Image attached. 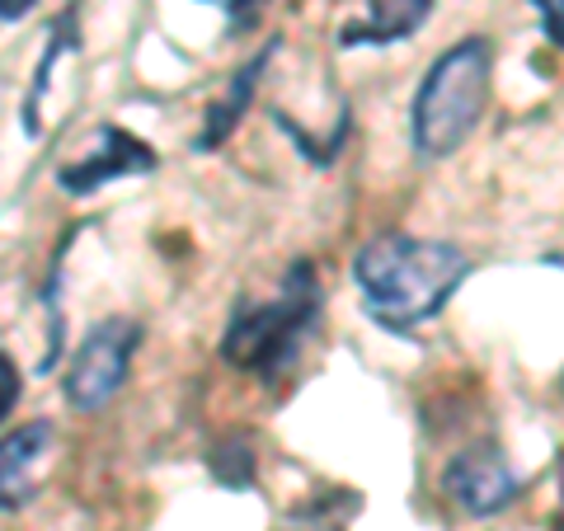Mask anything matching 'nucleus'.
Segmentation results:
<instances>
[{"mask_svg": "<svg viewBox=\"0 0 564 531\" xmlns=\"http://www.w3.org/2000/svg\"><path fill=\"white\" fill-rule=\"evenodd\" d=\"M470 278V254L452 240L429 236H377L352 259V288L362 296V311L381 329L404 334L433 321L452 301V292Z\"/></svg>", "mask_w": 564, "mask_h": 531, "instance_id": "f257e3e1", "label": "nucleus"}, {"mask_svg": "<svg viewBox=\"0 0 564 531\" xmlns=\"http://www.w3.org/2000/svg\"><path fill=\"white\" fill-rule=\"evenodd\" d=\"M489 80H494V47L480 33L452 43L429 66L410 113L414 151L423 161H447V155L466 147V137L475 132V122H480L489 104Z\"/></svg>", "mask_w": 564, "mask_h": 531, "instance_id": "f03ea898", "label": "nucleus"}, {"mask_svg": "<svg viewBox=\"0 0 564 531\" xmlns=\"http://www.w3.org/2000/svg\"><path fill=\"white\" fill-rule=\"evenodd\" d=\"M321 278L302 259L292 263L282 288L263 301H240L231 325H226L221 353L226 362L240 371H254V377H273L292 362V353L302 348V339L321 321Z\"/></svg>", "mask_w": 564, "mask_h": 531, "instance_id": "7ed1b4c3", "label": "nucleus"}, {"mask_svg": "<svg viewBox=\"0 0 564 531\" xmlns=\"http://www.w3.org/2000/svg\"><path fill=\"white\" fill-rule=\"evenodd\" d=\"M137 344H141V325L128 321V315H109V321H99L85 334L80 348L70 353V362H66V377H62L70 410H85V414L104 410V404L128 386Z\"/></svg>", "mask_w": 564, "mask_h": 531, "instance_id": "20e7f679", "label": "nucleus"}, {"mask_svg": "<svg viewBox=\"0 0 564 531\" xmlns=\"http://www.w3.org/2000/svg\"><path fill=\"white\" fill-rule=\"evenodd\" d=\"M443 489L456 508L470 512V518H494V512H503L522 494V480L499 447H466L447 462Z\"/></svg>", "mask_w": 564, "mask_h": 531, "instance_id": "39448f33", "label": "nucleus"}, {"mask_svg": "<svg viewBox=\"0 0 564 531\" xmlns=\"http://www.w3.org/2000/svg\"><path fill=\"white\" fill-rule=\"evenodd\" d=\"M155 170V151L141 137L122 132V128H99V141L80 161H66L57 170V184L70 193V198H85V193H99L113 180H132V174H151Z\"/></svg>", "mask_w": 564, "mask_h": 531, "instance_id": "423d86ee", "label": "nucleus"}, {"mask_svg": "<svg viewBox=\"0 0 564 531\" xmlns=\"http://www.w3.org/2000/svg\"><path fill=\"white\" fill-rule=\"evenodd\" d=\"M52 452H57V429L47 419L20 423L14 433L0 437V512H14L20 503L33 499Z\"/></svg>", "mask_w": 564, "mask_h": 531, "instance_id": "0eeeda50", "label": "nucleus"}, {"mask_svg": "<svg viewBox=\"0 0 564 531\" xmlns=\"http://www.w3.org/2000/svg\"><path fill=\"white\" fill-rule=\"evenodd\" d=\"M433 14V0H367V14L344 29V47H386L404 43Z\"/></svg>", "mask_w": 564, "mask_h": 531, "instance_id": "6e6552de", "label": "nucleus"}, {"mask_svg": "<svg viewBox=\"0 0 564 531\" xmlns=\"http://www.w3.org/2000/svg\"><path fill=\"white\" fill-rule=\"evenodd\" d=\"M269 62H273V47H263L250 66L236 71V80L226 85V95L217 104H207V118H203V132H198V151L221 147V141L236 132V122L245 113V104L254 99V85H259V76H263V66H269Z\"/></svg>", "mask_w": 564, "mask_h": 531, "instance_id": "1a4fd4ad", "label": "nucleus"}, {"mask_svg": "<svg viewBox=\"0 0 564 531\" xmlns=\"http://www.w3.org/2000/svg\"><path fill=\"white\" fill-rule=\"evenodd\" d=\"M24 395V381H20V367L10 362V353H0V419H6L14 404Z\"/></svg>", "mask_w": 564, "mask_h": 531, "instance_id": "9d476101", "label": "nucleus"}, {"mask_svg": "<svg viewBox=\"0 0 564 531\" xmlns=\"http://www.w3.org/2000/svg\"><path fill=\"white\" fill-rule=\"evenodd\" d=\"M536 6V20L545 29V39H551L555 47H564V0H532Z\"/></svg>", "mask_w": 564, "mask_h": 531, "instance_id": "9b49d317", "label": "nucleus"}, {"mask_svg": "<svg viewBox=\"0 0 564 531\" xmlns=\"http://www.w3.org/2000/svg\"><path fill=\"white\" fill-rule=\"evenodd\" d=\"M203 6L226 10V20H231V24H250L259 14V0H203Z\"/></svg>", "mask_w": 564, "mask_h": 531, "instance_id": "f8f14e48", "label": "nucleus"}, {"mask_svg": "<svg viewBox=\"0 0 564 531\" xmlns=\"http://www.w3.org/2000/svg\"><path fill=\"white\" fill-rule=\"evenodd\" d=\"M33 6H39V0H0V29L14 24V20H24Z\"/></svg>", "mask_w": 564, "mask_h": 531, "instance_id": "ddd939ff", "label": "nucleus"}]
</instances>
